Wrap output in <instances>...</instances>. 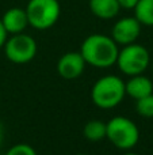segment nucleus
I'll return each mask as SVG.
<instances>
[{
    "mask_svg": "<svg viewBox=\"0 0 153 155\" xmlns=\"http://www.w3.org/2000/svg\"><path fill=\"white\" fill-rule=\"evenodd\" d=\"M119 45L106 34H91L84 38L80 53L88 65L95 68H108L117 63Z\"/></svg>",
    "mask_w": 153,
    "mask_h": 155,
    "instance_id": "nucleus-1",
    "label": "nucleus"
},
{
    "mask_svg": "<svg viewBox=\"0 0 153 155\" xmlns=\"http://www.w3.org/2000/svg\"><path fill=\"white\" fill-rule=\"evenodd\" d=\"M126 97L125 82L117 75L102 76L94 83L91 90V99L95 106L100 109H114Z\"/></svg>",
    "mask_w": 153,
    "mask_h": 155,
    "instance_id": "nucleus-2",
    "label": "nucleus"
},
{
    "mask_svg": "<svg viewBox=\"0 0 153 155\" xmlns=\"http://www.w3.org/2000/svg\"><path fill=\"white\" fill-rule=\"evenodd\" d=\"M106 139L110 140L114 147L129 151L137 146L140 140V129L133 120L117 116L106 123Z\"/></svg>",
    "mask_w": 153,
    "mask_h": 155,
    "instance_id": "nucleus-3",
    "label": "nucleus"
},
{
    "mask_svg": "<svg viewBox=\"0 0 153 155\" xmlns=\"http://www.w3.org/2000/svg\"><path fill=\"white\" fill-rule=\"evenodd\" d=\"M29 26L37 30H48L57 23L61 14L58 0H29L26 5Z\"/></svg>",
    "mask_w": 153,
    "mask_h": 155,
    "instance_id": "nucleus-4",
    "label": "nucleus"
},
{
    "mask_svg": "<svg viewBox=\"0 0 153 155\" xmlns=\"http://www.w3.org/2000/svg\"><path fill=\"white\" fill-rule=\"evenodd\" d=\"M115 64L125 75H140L148 70L151 64V54L144 45L133 42L119 49Z\"/></svg>",
    "mask_w": 153,
    "mask_h": 155,
    "instance_id": "nucleus-5",
    "label": "nucleus"
},
{
    "mask_svg": "<svg viewBox=\"0 0 153 155\" xmlns=\"http://www.w3.org/2000/svg\"><path fill=\"white\" fill-rule=\"evenodd\" d=\"M4 54L14 64H27L37 54V42L26 33L11 34L4 44Z\"/></svg>",
    "mask_w": 153,
    "mask_h": 155,
    "instance_id": "nucleus-6",
    "label": "nucleus"
},
{
    "mask_svg": "<svg viewBox=\"0 0 153 155\" xmlns=\"http://www.w3.org/2000/svg\"><path fill=\"white\" fill-rule=\"evenodd\" d=\"M142 25L137 21L136 16H125L114 23L111 30V38L118 45H129L138 40L141 34Z\"/></svg>",
    "mask_w": 153,
    "mask_h": 155,
    "instance_id": "nucleus-7",
    "label": "nucleus"
},
{
    "mask_svg": "<svg viewBox=\"0 0 153 155\" xmlns=\"http://www.w3.org/2000/svg\"><path fill=\"white\" fill-rule=\"evenodd\" d=\"M86 60L83 59L80 52H68L62 54L57 61L58 75L67 80L77 79L86 70Z\"/></svg>",
    "mask_w": 153,
    "mask_h": 155,
    "instance_id": "nucleus-8",
    "label": "nucleus"
},
{
    "mask_svg": "<svg viewBox=\"0 0 153 155\" xmlns=\"http://www.w3.org/2000/svg\"><path fill=\"white\" fill-rule=\"evenodd\" d=\"M0 19H2V23L8 34L23 33L26 30V27L29 26L26 10L20 7H12L10 10H7Z\"/></svg>",
    "mask_w": 153,
    "mask_h": 155,
    "instance_id": "nucleus-9",
    "label": "nucleus"
},
{
    "mask_svg": "<svg viewBox=\"0 0 153 155\" xmlns=\"http://www.w3.org/2000/svg\"><path fill=\"white\" fill-rule=\"evenodd\" d=\"M125 91H126V95L137 101L153 93V82L144 74L133 75L125 83Z\"/></svg>",
    "mask_w": 153,
    "mask_h": 155,
    "instance_id": "nucleus-10",
    "label": "nucleus"
},
{
    "mask_svg": "<svg viewBox=\"0 0 153 155\" xmlns=\"http://www.w3.org/2000/svg\"><path fill=\"white\" fill-rule=\"evenodd\" d=\"M89 10L99 19H113L121 11L118 0H89Z\"/></svg>",
    "mask_w": 153,
    "mask_h": 155,
    "instance_id": "nucleus-11",
    "label": "nucleus"
},
{
    "mask_svg": "<svg viewBox=\"0 0 153 155\" xmlns=\"http://www.w3.org/2000/svg\"><path fill=\"white\" fill-rule=\"evenodd\" d=\"M134 16L142 26H153V0H138Z\"/></svg>",
    "mask_w": 153,
    "mask_h": 155,
    "instance_id": "nucleus-12",
    "label": "nucleus"
},
{
    "mask_svg": "<svg viewBox=\"0 0 153 155\" xmlns=\"http://www.w3.org/2000/svg\"><path fill=\"white\" fill-rule=\"evenodd\" d=\"M83 135L89 142H100L106 139V123L100 120H91L84 125Z\"/></svg>",
    "mask_w": 153,
    "mask_h": 155,
    "instance_id": "nucleus-13",
    "label": "nucleus"
},
{
    "mask_svg": "<svg viewBox=\"0 0 153 155\" xmlns=\"http://www.w3.org/2000/svg\"><path fill=\"white\" fill-rule=\"evenodd\" d=\"M136 112L145 118H153V93L136 101Z\"/></svg>",
    "mask_w": 153,
    "mask_h": 155,
    "instance_id": "nucleus-14",
    "label": "nucleus"
},
{
    "mask_svg": "<svg viewBox=\"0 0 153 155\" xmlns=\"http://www.w3.org/2000/svg\"><path fill=\"white\" fill-rule=\"evenodd\" d=\"M5 155H37V153H35V150L30 144L19 143V144L12 146V147L5 153Z\"/></svg>",
    "mask_w": 153,
    "mask_h": 155,
    "instance_id": "nucleus-15",
    "label": "nucleus"
},
{
    "mask_svg": "<svg viewBox=\"0 0 153 155\" xmlns=\"http://www.w3.org/2000/svg\"><path fill=\"white\" fill-rule=\"evenodd\" d=\"M138 0H118V4L121 7V10H134V7L137 5Z\"/></svg>",
    "mask_w": 153,
    "mask_h": 155,
    "instance_id": "nucleus-16",
    "label": "nucleus"
},
{
    "mask_svg": "<svg viewBox=\"0 0 153 155\" xmlns=\"http://www.w3.org/2000/svg\"><path fill=\"white\" fill-rule=\"evenodd\" d=\"M7 38H8V33L5 31L4 26H3V23H2V19H0V49L4 46Z\"/></svg>",
    "mask_w": 153,
    "mask_h": 155,
    "instance_id": "nucleus-17",
    "label": "nucleus"
},
{
    "mask_svg": "<svg viewBox=\"0 0 153 155\" xmlns=\"http://www.w3.org/2000/svg\"><path fill=\"white\" fill-rule=\"evenodd\" d=\"M3 139H4V128H3V124L0 123V146L3 143Z\"/></svg>",
    "mask_w": 153,
    "mask_h": 155,
    "instance_id": "nucleus-18",
    "label": "nucleus"
},
{
    "mask_svg": "<svg viewBox=\"0 0 153 155\" xmlns=\"http://www.w3.org/2000/svg\"><path fill=\"white\" fill-rule=\"evenodd\" d=\"M122 155H138V154H136V153H125V154H122Z\"/></svg>",
    "mask_w": 153,
    "mask_h": 155,
    "instance_id": "nucleus-19",
    "label": "nucleus"
},
{
    "mask_svg": "<svg viewBox=\"0 0 153 155\" xmlns=\"http://www.w3.org/2000/svg\"><path fill=\"white\" fill-rule=\"evenodd\" d=\"M77 155H87V154H77Z\"/></svg>",
    "mask_w": 153,
    "mask_h": 155,
    "instance_id": "nucleus-20",
    "label": "nucleus"
},
{
    "mask_svg": "<svg viewBox=\"0 0 153 155\" xmlns=\"http://www.w3.org/2000/svg\"><path fill=\"white\" fill-rule=\"evenodd\" d=\"M152 68H153V65H152Z\"/></svg>",
    "mask_w": 153,
    "mask_h": 155,
    "instance_id": "nucleus-21",
    "label": "nucleus"
}]
</instances>
